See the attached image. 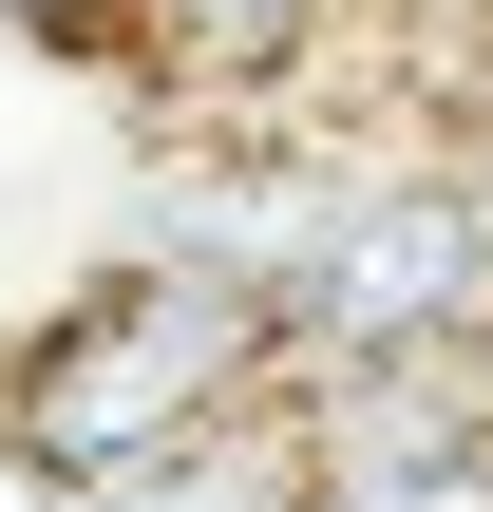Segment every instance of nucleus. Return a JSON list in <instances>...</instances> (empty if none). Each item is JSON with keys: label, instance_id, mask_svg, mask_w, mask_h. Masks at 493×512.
I'll return each mask as SVG.
<instances>
[{"label": "nucleus", "instance_id": "1", "mask_svg": "<svg viewBox=\"0 0 493 512\" xmlns=\"http://www.w3.org/2000/svg\"><path fill=\"white\" fill-rule=\"evenodd\" d=\"M266 361H285V304H266V285H228L209 247H133V266H95V285L19 342L0 437L57 456L76 494H114V475H152V456H190V437L266 418Z\"/></svg>", "mask_w": 493, "mask_h": 512}, {"label": "nucleus", "instance_id": "2", "mask_svg": "<svg viewBox=\"0 0 493 512\" xmlns=\"http://www.w3.org/2000/svg\"><path fill=\"white\" fill-rule=\"evenodd\" d=\"M475 323H493L475 190H437V171H342V190L304 209V247H285V342L380 361V342H475Z\"/></svg>", "mask_w": 493, "mask_h": 512}, {"label": "nucleus", "instance_id": "3", "mask_svg": "<svg viewBox=\"0 0 493 512\" xmlns=\"http://www.w3.org/2000/svg\"><path fill=\"white\" fill-rule=\"evenodd\" d=\"M304 38H323V0H133V19H114V57H133L152 95H190V114L247 95V76H285Z\"/></svg>", "mask_w": 493, "mask_h": 512}, {"label": "nucleus", "instance_id": "4", "mask_svg": "<svg viewBox=\"0 0 493 512\" xmlns=\"http://www.w3.org/2000/svg\"><path fill=\"white\" fill-rule=\"evenodd\" d=\"M95 512H304V456H285V399H266V418H228V437H190V456H152V475H114Z\"/></svg>", "mask_w": 493, "mask_h": 512}, {"label": "nucleus", "instance_id": "5", "mask_svg": "<svg viewBox=\"0 0 493 512\" xmlns=\"http://www.w3.org/2000/svg\"><path fill=\"white\" fill-rule=\"evenodd\" d=\"M304 456V437H285ZM304 512H493V437H418V456H304Z\"/></svg>", "mask_w": 493, "mask_h": 512}, {"label": "nucleus", "instance_id": "6", "mask_svg": "<svg viewBox=\"0 0 493 512\" xmlns=\"http://www.w3.org/2000/svg\"><path fill=\"white\" fill-rule=\"evenodd\" d=\"M0 512H95V494H76L57 456H19V437H0Z\"/></svg>", "mask_w": 493, "mask_h": 512}, {"label": "nucleus", "instance_id": "7", "mask_svg": "<svg viewBox=\"0 0 493 512\" xmlns=\"http://www.w3.org/2000/svg\"><path fill=\"white\" fill-rule=\"evenodd\" d=\"M0 19H19V38H114L133 0H0Z\"/></svg>", "mask_w": 493, "mask_h": 512}, {"label": "nucleus", "instance_id": "8", "mask_svg": "<svg viewBox=\"0 0 493 512\" xmlns=\"http://www.w3.org/2000/svg\"><path fill=\"white\" fill-rule=\"evenodd\" d=\"M475 342H493V323H475Z\"/></svg>", "mask_w": 493, "mask_h": 512}]
</instances>
